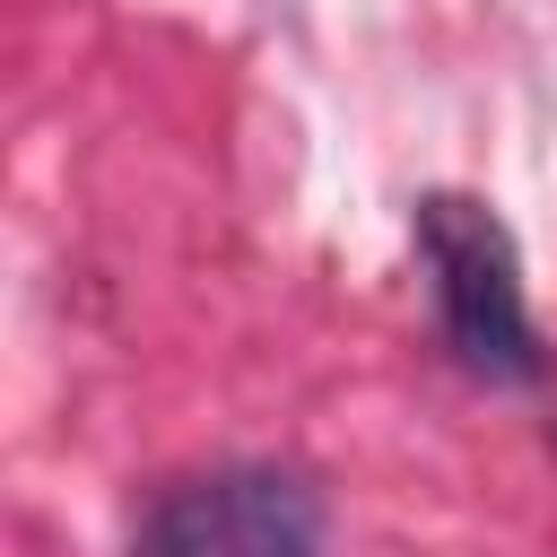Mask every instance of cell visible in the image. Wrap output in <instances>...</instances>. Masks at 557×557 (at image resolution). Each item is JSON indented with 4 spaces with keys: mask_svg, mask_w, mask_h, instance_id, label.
I'll return each mask as SVG.
<instances>
[{
    "mask_svg": "<svg viewBox=\"0 0 557 557\" xmlns=\"http://www.w3.org/2000/svg\"><path fill=\"white\" fill-rule=\"evenodd\" d=\"M418 261H426L435 322L470 374H487V383H540L548 374V348H540V322L522 296V252L487 200L426 191L418 200Z\"/></svg>",
    "mask_w": 557,
    "mask_h": 557,
    "instance_id": "obj_1",
    "label": "cell"
},
{
    "mask_svg": "<svg viewBox=\"0 0 557 557\" xmlns=\"http://www.w3.org/2000/svg\"><path fill=\"white\" fill-rule=\"evenodd\" d=\"M139 557H331V513L296 470L235 461L174 487L148 513Z\"/></svg>",
    "mask_w": 557,
    "mask_h": 557,
    "instance_id": "obj_2",
    "label": "cell"
}]
</instances>
